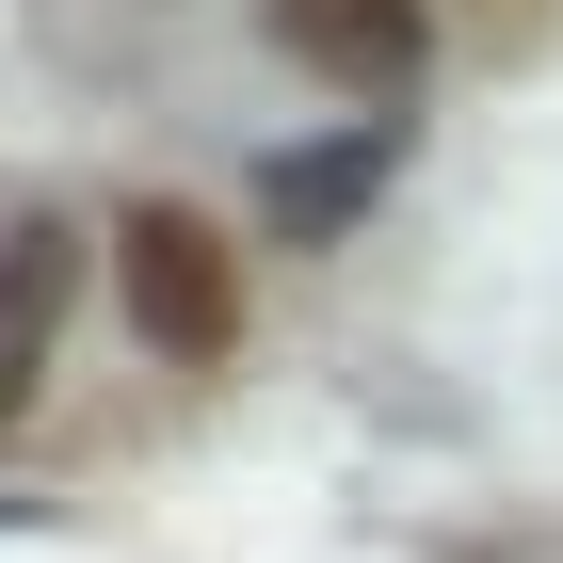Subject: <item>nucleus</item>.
<instances>
[{"label":"nucleus","instance_id":"f257e3e1","mask_svg":"<svg viewBox=\"0 0 563 563\" xmlns=\"http://www.w3.org/2000/svg\"><path fill=\"white\" fill-rule=\"evenodd\" d=\"M113 290H130V322L177 371H210V354L242 339V242H225L210 210H130L113 225Z\"/></svg>","mask_w":563,"mask_h":563},{"label":"nucleus","instance_id":"7ed1b4c3","mask_svg":"<svg viewBox=\"0 0 563 563\" xmlns=\"http://www.w3.org/2000/svg\"><path fill=\"white\" fill-rule=\"evenodd\" d=\"M65 290H81V242H65V225H16V242H0V419L33 402V354H48V322H65Z\"/></svg>","mask_w":563,"mask_h":563},{"label":"nucleus","instance_id":"20e7f679","mask_svg":"<svg viewBox=\"0 0 563 563\" xmlns=\"http://www.w3.org/2000/svg\"><path fill=\"white\" fill-rule=\"evenodd\" d=\"M371 177H387V145H371V130H354V145H322V162H274V225H290V242H322V225H339Z\"/></svg>","mask_w":563,"mask_h":563},{"label":"nucleus","instance_id":"f03ea898","mask_svg":"<svg viewBox=\"0 0 563 563\" xmlns=\"http://www.w3.org/2000/svg\"><path fill=\"white\" fill-rule=\"evenodd\" d=\"M274 33L322 65V81H354V97H387V81H419V48H434V0H274Z\"/></svg>","mask_w":563,"mask_h":563}]
</instances>
